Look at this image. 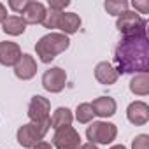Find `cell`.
I'll return each instance as SVG.
<instances>
[{"label":"cell","mask_w":149,"mask_h":149,"mask_svg":"<svg viewBox=\"0 0 149 149\" xmlns=\"http://www.w3.org/2000/svg\"><path fill=\"white\" fill-rule=\"evenodd\" d=\"M65 84H67V72L61 67H53L42 74V86L49 93L63 91Z\"/></svg>","instance_id":"obj_8"},{"label":"cell","mask_w":149,"mask_h":149,"mask_svg":"<svg viewBox=\"0 0 149 149\" xmlns=\"http://www.w3.org/2000/svg\"><path fill=\"white\" fill-rule=\"evenodd\" d=\"M79 149H98L95 144H91V142H88V144H81V147Z\"/></svg>","instance_id":"obj_27"},{"label":"cell","mask_w":149,"mask_h":149,"mask_svg":"<svg viewBox=\"0 0 149 149\" xmlns=\"http://www.w3.org/2000/svg\"><path fill=\"white\" fill-rule=\"evenodd\" d=\"M91 109H93V114L98 116V118H111L116 114V100L111 98V97H98L93 100V104H90Z\"/></svg>","instance_id":"obj_13"},{"label":"cell","mask_w":149,"mask_h":149,"mask_svg":"<svg viewBox=\"0 0 149 149\" xmlns=\"http://www.w3.org/2000/svg\"><path fill=\"white\" fill-rule=\"evenodd\" d=\"M111 149H126V147H125L123 144H116V146H112Z\"/></svg>","instance_id":"obj_28"},{"label":"cell","mask_w":149,"mask_h":149,"mask_svg":"<svg viewBox=\"0 0 149 149\" xmlns=\"http://www.w3.org/2000/svg\"><path fill=\"white\" fill-rule=\"evenodd\" d=\"M116 72L119 74H142L149 68V40L147 33L123 37L114 51Z\"/></svg>","instance_id":"obj_1"},{"label":"cell","mask_w":149,"mask_h":149,"mask_svg":"<svg viewBox=\"0 0 149 149\" xmlns=\"http://www.w3.org/2000/svg\"><path fill=\"white\" fill-rule=\"evenodd\" d=\"M70 46V39L60 32H51L40 37L35 44V53L42 63H51L60 53L67 51Z\"/></svg>","instance_id":"obj_2"},{"label":"cell","mask_w":149,"mask_h":149,"mask_svg":"<svg viewBox=\"0 0 149 149\" xmlns=\"http://www.w3.org/2000/svg\"><path fill=\"white\" fill-rule=\"evenodd\" d=\"M6 18H7V9H6L4 4H0V23H4Z\"/></svg>","instance_id":"obj_26"},{"label":"cell","mask_w":149,"mask_h":149,"mask_svg":"<svg viewBox=\"0 0 149 149\" xmlns=\"http://www.w3.org/2000/svg\"><path fill=\"white\" fill-rule=\"evenodd\" d=\"M32 149H53V146L49 144V142H46V140H40L37 146H33Z\"/></svg>","instance_id":"obj_25"},{"label":"cell","mask_w":149,"mask_h":149,"mask_svg":"<svg viewBox=\"0 0 149 149\" xmlns=\"http://www.w3.org/2000/svg\"><path fill=\"white\" fill-rule=\"evenodd\" d=\"M126 118L135 126H144L149 121V105L142 100L132 102L126 109Z\"/></svg>","instance_id":"obj_10"},{"label":"cell","mask_w":149,"mask_h":149,"mask_svg":"<svg viewBox=\"0 0 149 149\" xmlns=\"http://www.w3.org/2000/svg\"><path fill=\"white\" fill-rule=\"evenodd\" d=\"M95 79L104 86H111L118 81V72L109 61H100L95 67Z\"/></svg>","instance_id":"obj_14"},{"label":"cell","mask_w":149,"mask_h":149,"mask_svg":"<svg viewBox=\"0 0 149 149\" xmlns=\"http://www.w3.org/2000/svg\"><path fill=\"white\" fill-rule=\"evenodd\" d=\"M128 2L126 0H107V2L104 4V7H105V11L109 13V14H112V16H119L121 13H125V11H128Z\"/></svg>","instance_id":"obj_19"},{"label":"cell","mask_w":149,"mask_h":149,"mask_svg":"<svg viewBox=\"0 0 149 149\" xmlns=\"http://www.w3.org/2000/svg\"><path fill=\"white\" fill-rule=\"evenodd\" d=\"M116 26L118 30L125 35V37H133V35H142L146 33V26H147V21L137 14V13H132V11H125L118 16V21H116Z\"/></svg>","instance_id":"obj_4"},{"label":"cell","mask_w":149,"mask_h":149,"mask_svg":"<svg viewBox=\"0 0 149 149\" xmlns=\"http://www.w3.org/2000/svg\"><path fill=\"white\" fill-rule=\"evenodd\" d=\"M14 74L16 77L21 81H30L35 74H37V61L32 54H21L19 61L14 65Z\"/></svg>","instance_id":"obj_11"},{"label":"cell","mask_w":149,"mask_h":149,"mask_svg":"<svg viewBox=\"0 0 149 149\" xmlns=\"http://www.w3.org/2000/svg\"><path fill=\"white\" fill-rule=\"evenodd\" d=\"M93 109L90 104H79L77 109H76V119L81 123V125H86V123H91L93 119Z\"/></svg>","instance_id":"obj_20"},{"label":"cell","mask_w":149,"mask_h":149,"mask_svg":"<svg viewBox=\"0 0 149 149\" xmlns=\"http://www.w3.org/2000/svg\"><path fill=\"white\" fill-rule=\"evenodd\" d=\"M58 30H61L63 35H72L81 28V18L76 13H61L60 21H58Z\"/></svg>","instance_id":"obj_15"},{"label":"cell","mask_w":149,"mask_h":149,"mask_svg":"<svg viewBox=\"0 0 149 149\" xmlns=\"http://www.w3.org/2000/svg\"><path fill=\"white\" fill-rule=\"evenodd\" d=\"M47 6H49V11H60V13H63L65 7L70 6V2H68V0H49Z\"/></svg>","instance_id":"obj_22"},{"label":"cell","mask_w":149,"mask_h":149,"mask_svg":"<svg viewBox=\"0 0 149 149\" xmlns=\"http://www.w3.org/2000/svg\"><path fill=\"white\" fill-rule=\"evenodd\" d=\"M49 128H51V121L49 123H42V125H39V123H26V125L19 126V130L16 133L18 144L26 147V149H32L33 146H37L46 137Z\"/></svg>","instance_id":"obj_3"},{"label":"cell","mask_w":149,"mask_h":149,"mask_svg":"<svg viewBox=\"0 0 149 149\" xmlns=\"http://www.w3.org/2000/svg\"><path fill=\"white\" fill-rule=\"evenodd\" d=\"M49 111H51V102L42 97V95H35L32 97L30 104H28V118L32 123H49Z\"/></svg>","instance_id":"obj_7"},{"label":"cell","mask_w":149,"mask_h":149,"mask_svg":"<svg viewBox=\"0 0 149 149\" xmlns=\"http://www.w3.org/2000/svg\"><path fill=\"white\" fill-rule=\"evenodd\" d=\"M49 121H51V128L58 130L63 126H70L74 121V114L68 107H58L53 112V118H49Z\"/></svg>","instance_id":"obj_16"},{"label":"cell","mask_w":149,"mask_h":149,"mask_svg":"<svg viewBox=\"0 0 149 149\" xmlns=\"http://www.w3.org/2000/svg\"><path fill=\"white\" fill-rule=\"evenodd\" d=\"M86 137L91 144H111L116 140L118 137V126L114 123H107V121H95L88 126L86 130Z\"/></svg>","instance_id":"obj_5"},{"label":"cell","mask_w":149,"mask_h":149,"mask_svg":"<svg viewBox=\"0 0 149 149\" xmlns=\"http://www.w3.org/2000/svg\"><path fill=\"white\" fill-rule=\"evenodd\" d=\"M25 6H26V0H9V7L14 13H19L21 14V11L25 9Z\"/></svg>","instance_id":"obj_24"},{"label":"cell","mask_w":149,"mask_h":149,"mask_svg":"<svg viewBox=\"0 0 149 149\" xmlns=\"http://www.w3.org/2000/svg\"><path fill=\"white\" fill-rule=\"evenodd\" d=\"M132 149H149V135L146 133L137 135L132 142Z\"/></svg>","instance_id":"obj_21"},{"label":"cell","mask_w":149,"mask_h":149,"mask_svg":"<svg viewBox=\"0 0 149 149\" xmlns=\"http://www.w3.org/2000/svg\"><path fill=\"white\" fill-rule=\"evenodd\" d=\"M2 30H4V33H7V35L18 37V35H21V33H25L26 23L21 19V16H7L6 21L2 23Z\"/></svg>","instance_id":"obj_17"},{"label":"cell","mask_w":149,"mask_h":149,"mask_svg":"<svg viewBox=\"0 0 149 149\" xmlns=\"http://www.w3.org/2000/svg\"><path fill=\"white\" fill-rule=\"evenodd\" d=\"M47 14V9L42 2H37V0H26V6L21 11V19L26 25H39L44 23Z\"/></svg>","instance_id":"obj_9"},{"label":"cell","mask_w":149,"mask_h":149,"mask_svg":"<svg viewBox=\"0 0 149 149\" xmlns=\"http://www.w3.org/2000/svg\"><path fill=\"white\" fill-rule=\"evenodd\" d=\"M132 7L135 11H139L137 14H149V2H147V0H144V2H140V0H133Z\"/></svg>","instance_id":"obj_23"},{"label":"cell","mask_w":149,"mask_h":149,"mask_svg":"<svg viewBox=\"0 0 149 149\" xmlns=\"http://www.w3.org/2000/svg\"><path fill=\"white\" fill-rule=\"evenodd\" d=\"M21 54H23L21 47L16 42H9V40L0 42V65H4V67H14L19 61Z\"/></svg>","instance_id":"obj_12"},{"label":"cell","mask_w":149,"mask_h":149,"mask_svg":"<svg viewBox=\"0 0 149 149\" xmlns=\"http://www.w3.org/2000/svg\"><path fill=\"white\" fill-rule=\"evenodd\" d=\"M53 146L56 149H79L81 135L72 126L58 128V130H54V135H53Z\"/></svg>","instance_id":"obj_6"},{"label":"cell","mask_w":149,"mask_h":149,"mask_svg":"<svg viewBox=\"0 0 149 149\" xmlns=\"http://www.w3.org/2000/svg\"><path fill=\"white\" fill-rule=\"evenodd\" d=\"M130 91L133 95H139V97H146L149 93V76L147 72H142V74H135L130 81Z\"/></svg>","instance_id":"obj_18"}]
</instances>
